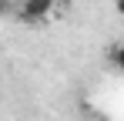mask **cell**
Listing matches in <instances>:
<instances>
[{
  "label": "cell",
  "mask_w": 124,
  "mask_h": 121,
  "mask_svg": "<svg viewBox=\"0 0 124 121\" xmlns=\"http://www.w3.org/2000/svg\"><path fill=\"white\" fill-rule=\"evenodd\" d=\"M107 57H111V64H114V67H121V44H114V47L107 51Z\"/></svg>",
  "instance_id": "cell-3"
},
{
  "label": "cell",
  "mask_w": 124,
  "mask_h": 121,
  "mask_svg": "<svg viewBox=\"0 0 124 121\" xmlns=\"http://www.w3.org/2000/svg\"><path fill=\"white\" fill-rule=\"evenodd\" d=\"M54 7H57V0H20L14 14L23 24H44V20L54 14Z\"/></svg>",
  "instance_id": "cell-1"
},
{
  "label": "cell",
  "mask_w": 124,
  "mask_h": 121,
  "mask_svg": "<svg viewBox=\"0 0 124 121\" xmlns=\"http://www.w3.org/2000/svg\"><path fill=\"white\" fill-rule=\"evenodd\" d=\"M14 10H17V3H14V0H0V17H10Z\"/></svg>",
  "instance_id": "cell-2"
}]
</instances>
